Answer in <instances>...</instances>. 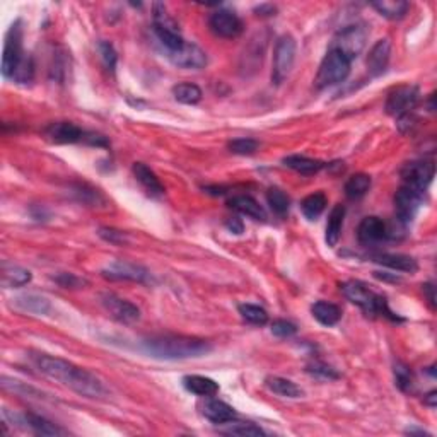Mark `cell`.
<instances>
[{"instance_id":"obj_3","label":"cell","mask_w":437,"mask_h":437,"mask_svg":"<svg viewBox=\"0 0 437 437\" xmlns=\"http://www.w3.org/2000/svg\"><path fill=\"white\" fill-rule=\"evenodd\" d=\"M340 289H342L343 296L350 302L357 304L367 316H388L391 320H400V318L394 316V314L390 311L386 299L379 296V294H376L374 290L369 289L364 282L360 281L343 282L342 286H340Z\"/></svg>"},{"instance_id":"obj_19","label":"cell","mask_w":437,"mask_h":437,"mask_svg":"<svg viewBox=\"0 0 437 437\" xmlns=\"http://www.w3.org/2000/svg\"><path fill=\"white\" fill-rule=\"evenodd\" d=\"M202 415L207 420H210L212 424H225V422H231L236 419V410L231 405H228L225 401L217 400L214 397H207L200 405Z\"/></svg>"},{"instance_id":"obj_35","label":"cell","mask_w":437,"mask_h":437,"mask_svg":"<svg viewBox=\"0 0 437 437\" xmlns=\"http://www.w3.org/2000/svg\"><path fill=\"white\" fill-rule=\"evenodd\" d=\"M371 188V176L362 175H354L352 178H348V182L345 183V195H347L350 200H359L364 195L369 191Z\"/></svg>"},{"instance_id":"obj_41","label":"cell","mask_w":437,"mask_h":437,"mask_svg":"<svg viewBox=\"0 0 437 437\" xmlns=\"http://www.w3.org/2000/svg\"><path fill=\"white\" fill-rule=\"evenodd\" d=\"M394 379H397V386L401 391H410V388H412V371L405 364H394Z\"/></svg>"},{"instance_id":"obj_23","label":"cell","mask_w":437,"mask_h":437,"mask_svg":"<svg viewBox=\"0 0 437 437\" xmlns=\"http://www.w3.org/2000/svg\"><path fill=\"white\" fill-rule=\"evenodd\" d=\"M183 386L190 391V393L197 394V397L207 398V397H216L218 393V385L214 379L205 378V376H185L183 378Z\"/></svg>"},{"instance_id":"obj_25","label":"cell","mask_w":437,"mask_h":437,"mask_svg":"<svg viewBox=\"0 0 437 437\" xmlns=\"http://www.w3.org/2000/svg\"><path fill=\"white\" fill-rule=\"evenodd\" d=\"M343 218H345V207L343 205H335L332 209L328 216L327 222V232H325V239L329 248H335L339 244L340 236H342L343 229Z\"/></svg>"},{"instance_id":"obj_13","label":"cell","mask_w":437,"mask_h":437,"mask_svg":"<svg viewBox=\"0 0 437 437\" xmlns=\"http://www.w3.org/2000/svg\"><path fill=\"white\" fill-rule=\"evenodd\" d=\"M101 274L103 277L110 279V281H130L147 283L149 279H151V274H149L147 268L132 262H124V260L110 263L108 267L103 268Z\"/></svg>"},{"instance_id":"obj_31","label":"cell","mask_w":437,"mask_h":437,"mask_svg":"<svg viewBox=\"0 0 437 437\" xmlns=\"http://www.w3.org/2000/svg\"><path fill=\"white\" fill-rule=\"evenodd\" d=\"M31 272L19 265H3L2 267V286L6 289L22 287L31 282Z\"/></svg>"},{"instance_id":"obj_40","label":"cell","mask_w":437,"mask_h":437,"mask_svg":"<svg viewBox=\"0 0 437 437\" xmlns=\"http://www.w3.org/2000/svg\"><path fill=\"white\" fill-rule=\"evenodd\" d=\"M98 50H99V57H101L105 67L113 72L118 62V57H117V52H114L113 45H111L110 41H101V43L98 45Z\"/></svg>"},{"instance_id":"obj_1","label":"cell","mask_w":437,"mask_h":437,"mask_svg":"<svg viewBox=\"0 0 437 437\" xmlns=\"http://www.w3.org/2000/svg\"><path fill=\"white\" fill-rule=\"evenodd\" d=\"M29 357H31L34 367L41 374L60 383L65 388H71L75 393H79L80 397L99 400V398H105L108 394V390L93 373L68 362V360L41 354V352H33Z\"/></svg>"},{"instance_id":"obj_45","label":"cell","mask_w":437,"mask_h":437,"mask_svg":"<svg viewBox=\"0 0 437 437\" xmlns=\"http://www.w3.org/2000/svg\"><path fill=\"white\" fill-rule=\"evenodd\" d=\"M99 236H101L105 241H108V243H111V244H124V243H126V236L124 235V232L114 231V229L101 228V229H99Z\"/></svg>"},{"instance_id":"obj_2","label":"cell","mask_w":437,"mask_h":437,"mask_svg":"<svg viewBox=\"0 0 437 437\" xmlns=\"http://www.w3.org/2000/svg\"><path fill=\"white\" fill-rule=\"evenodd\" d=\"M142 348L152 357L164 360L197 359L212 352V345L209 342L185 335L151 336L142 342Z\"/></svg>"},{"instance_id":"obj_7","label":"cell","mask_w":437,"mask_h":437,"mask_svg":"<svg viewBox=\"0 0 437 437\" xmlns=\"http://www.w3.org/2000/svg\"><path fill=\"white\" fill-rule=\"evenodd\" d=\"M296 52L297 45L294 36L290 34H283L279 38L277 45L274 50V65H272V82L282 84L283 80L289 77L292 72L294 62H296Z\"/></svg>"},{"instance_id":"obj_16","label":"cell","mask_w":437,"mask_h":437,"mask_svg":"<svg viewBox=\"0 0 437 437\" xmlns=\"http://www.w3.org/2000/svg\"><path fill=\"white\" fill-rule=\"evenodd\" d=\"M45 137L53 144H79V142L87 144L89 132L71 124V121H57L45 128Z\"/></svg>"},{"instance_id":"obj_46","label":"cell","mask_w":437,"mask_h":437,"mask_svg":"<svg viewBox=\"0 0 437 437\" xmlns=\"http://www.w3.org/2000/svg\"><path fill=\"white\" fill-rule=\"evenodd\" d=\"M55 281L59 282L62 287H65V289H77V287H82V286H86V283H87L86 281H82V279L75 277V275H72V274L59 275V277H57Z\"/></svg>"},{"instance_id":"obj_11","label":"cell","mask_w":437,"mask_h":437,"mask_svg":"<svg viewBox=\"0 0 437 437\" xmlns=\"http://www.w3.org/2000/svg\"><path fill=\"white\" fill-rule=\"evenodd\" d=\"M424 203V195L408 186H401L394 195V212L401 225H408Z\"/></svg>"},{"instance_id":"obj_14","label":"cell","mask_w":437,"mask_h":437,"mask_svg":"<svg viewBox=\"0 0 437 437\" xmlns=\"http://www.w3.org/2000/svg\"><path fill=\"white\" fill-rule=\"evenodd\" d=\"M101 304L106 309V313L110 314L113 320H117L118 323L130 325L139 321L140 318V309L135 304H132L130 301L114 296V294L105 292L101 294Z\"/></svg>"},{"instance_id":"obj_43","label":"cell","mask_w":437,"mask_h":437,"mask_svg":"<svg viewBox=\"0 0 437 437\" xmlns=\"http://www.w3.org/2000/svg\"><path fill=\"white\" fill-rule=\"evenodd\" d=\"M75 195H77V198L80 202H84V203H91V205H98L99 203V200H103V197H101V193H99L98 190H94V188H89V186H86V185H77L75 186V191H74Z\"/></svg>"},{"instance_id":"obj_8","label":"cell","mask_w":437,"mask_h":437,"mask_svg":"<svg viewBox=\"0 0 437 437\" xmlns=\"http://www.w3.org/2000/svg\"><path fill=\"white\" fill-rule=\"evenodd\" d=\"M367 28L364 24H348L343 29L336 33L335 40H333L332 48H336L342 52L347 59L355 60L366 48L367 43Z\"/></svg>"},{"instance_id":"obj_32","label":"cell","mask_w":437,"mask_h":437,"mask_svg":"<svg viewBox=\"0 0 437 437\" xmlns=\"http://www.w3.org/2000/svg\"><path fill=\"white\" fill-rule=\"evenodd\" d=\"M225 427H221V432L225 436H241V437H260L265 436L267 432L258 425L251 424V422H225Z\"/></svg>"},{"instance_id":"obj_9","label":"cell","mask_w":437,"mask_h":437,"mask_svg":"<svg viewBox=\"0 0 437 437\" xmlns=\"http://www.w3.org/2000/svg\"><path fill=\"white\" fill-rule=\"evenodd\" d=\"M419 99L420 93L417 86L397 87V89L391 91L388 94V99H386V113L401 120V118L408 117L410 111L417 106Z\"/></svg>"},{"instance_id":"obj_39","label":"cell","mask_w":437,"mask_h":437,"mask_svg":"<svg viewBox=\"0 0 437 437\" xmlns=\"http://www.w3.org/2000/svg\"><path fill=\"white\" fill-rule=\"evenodd\" d=\"M306 371H308L311 376H314L316 379H321V381H333V379L340 378V374L336 373L332 366H328V364H325V362H320V360L309 364Z\"/></svg>"},{"instance_id":"obj_12","label":"cell","mask_w":437,"mask_h":437,"mask_svg":"<svg viewBox=\"0 0 437 437\" xmlns=\"http://www.w3.org/2000/svg\"><path fill=\"white\" fill-rule=\"evenodd\" d=\"M166 57L172 65L186 71H200L207 65V53L198 45L185 41L175 52H166Z\"/></svg>"},{"instance_id":"obj_47","label":"cell","mask_w":437,"mask_h":437,"mask_svg":"<svg viewBox=\"0 0 437 437\" xmlns=\"http://www.w3.org/2000/svg\"><path fill=\"white\" fill-rule=\"evenodd\" d=\"M225 228L231 232H235V235H241V232H243V222H241V218L232 217L225 222Z\"/></svg>"},{"instance_id":"obj_21","label":"cell","mask_w":437,"mask_h":437,"mask_svg":"<svg viewBox=\"0 0 437 437\" xmlns=\"http://www.w3.org/2000/svg\"><path fill=\"white\" fill-rule=\"evenodd\" d=\"M373 260L383 267H388L391 270L405 272V274H415L419 270L417 260H413L408 255H400V253H379L374 255Z\"/></svg>"},{"instance_id":"obj_28","label":"cell","mask_w":437,"mask_h":437,"mask_svg":"<svg viewBox=\"0 0 437 437\" xmlns=\"http://www.w3.org/2000/svg\"><path fill=\"white\" fill-rule=\"evenodd\" d=\"M21 419H22V424L28 425V427L31 429V432H34V434H38V436L65 434V431H62L59 425H55L53 422L47 420L45 417L36 415V413H24V415H21Z\"/></svg>"},{"instance_id":"obj_42","label":"cell","mask_w":437,"mask_h":437,"mask_svg":"<svg viewBox=\"0 0 437 437\" xmlns=\"http://www.w3.org/2000/svg\"><path fill=\"white\" fill-rule=\"evenodd\" d=\"M34 77V64H33V59L31 57H26L24 60H22V64L19 65V68L16 71V74H14V80H17L19 84H28L31 82Z\"/></svg>"},{"instance_id":"obj_37","label":"cell","mask_w":437,"mask_h":437,"mask_svg":"<svg viewBox=\"0 0 437 437\" xmlns=\"http://www.w3.org/2000/svg\"><path fill=\"white\" fill-rule=\"evenodd\" d=\"M237 311H239L241 318H243L246 323L256 325V327H263L268 321V313L262 308V306L248 304L246 302V304H239Z\"/></svg>"},{"instance_id":"obj_6","label":"cell","mask_w":437,"mask_h":437,"mask_svg":"<svg viewBox=\"0 0 437 437\" xmlns=\"http://www.w3.org/2000/svg\"><path fill=\"white\" fill-rule=\"evenodd\" d=\"M26 59V53L22 50V24L21 21L13 22L9 31L6 34V43H3V59H2V75L7 79H13L19 65Z\"/></svg>"},{"instance_id":"obj_44","label":"cell","mask_w":437,"mask_h":437,"mask_svg":"<svg viewBox=\"0 0 437 437\" xmlns=\"http://www.w3.org/2000/svg\"><path fill=\"white\" fill-rule=\"evenodd\" d=\"M297 327L294 323L287 320H277L272 323V333L275 336H281V339H289V336L296 335Z\"/></svg>"},{"instance_id":"obj_10","label":"cell","mask_w":437,"mask_h":437,"mask_svg":"<svg viewBox=\"0 0 437 437\" xmlns=\"http://www.w3.org/2000/svg\"><path fill=\"white\" fill-rule=\"evenodd\" d=\"M436 175V166L431 161H412V163L405 164L401 170V179H403V186L412 188V190L419 191L424 195L427 191L429 185L432 183Z\"/></svg>"},{"instance_id":"obj_34","label":"cell","mask_w":437,"mask_h":437,"mask_svg":"<svg viewBox=\"0 0 437 437\" xmlns=\"http://www.w3.org/2000/svg\"><path fill=\"white\" fill-rule=\"evenodd\" d=\"M172 96L182 105H197L202 101V89L197 84L182 82L172 87Z\"/></svg>"},{"instance_id":"obj_48","label":"cell","mask_w":437,"mask_h":437,"mask_svg":"<svg viewBox=\"0 0 437 437\" xmlns=\"http://www.w3.org/2000/svg\"><path fill=\"white\" fill-rule=\"evenodd\" d=\"M424 294H427L429 297V302H431V306L434 308L436 306V294H434V286L432 283H425L424 286Z\"/></svg>"},{"instance_id":"obj_29","label":"cell","mask_w":437,"mask_h":437,"mask_svg":"<svg viewBox=\"0 0 437 437\" xmlns=\"http://www.w3.org/2000/svg\"><path fill=\"white\" fill-rule=\"evenodd\" d=\"M267 388L272 391V393L279 394L282 398H301L304 394L296 383H292L290 379L281 378V376H268L265 379Z\"/></svg>"},{"instance_id":"obj_5","label":"cell","mask_w":437,"mask_h":437,"mask_svg":"<svg viewBox=\"0 0 437 437\" xmlns=\"http://www.w3.org/2000/svg\"><path fill=\"white\" fill-rule=\"evenodd\" d=\"M152 26H154L157 40L164 47V52H175L185 43L178 22L168 13L164 3L156 2L152 6Z\"/></svg>"},{"instance_id":"obj_30","label":"cell","mask_w":437,"mask_h":437,"mask_svg":"<svg viewBox=\"0 0 437 437\" xmlns=\"http://www.w3.org/2000/svg\"><path fill=\"white\" fill-rule=\"evenodd\" d=\"M371 6H373L383 17L391 19V21L403 19L410 9V3L405 2V0H378V2H373Z\"/></svg>"},{"instance_id":"obj_36","label":"cell","mask_w":437,"mask_h":437,"mask_svg":"<svg viewBox=\"0 0 437 437\" xmlns=\"http://www.w3.org/2000/svg\"><path fill=\"white\" fill-rule=\"evenodd\" d=\"M267 200L270 209L277 214L279 217H286L289 214L290 209V198L287 197L286 191H282L281 188H270L267 191Z\"/></svg>"},{"instance_id":"obj_4","label":"cell","mask_w":437,"mask_h":437,"mask_svg":"<svg viewBox=\"0 0 437 437\" xmlns=\"http://www.w3.org/2000/svg\"><path fill=\"white\" fill-rule=\"evenodd\" d=\"M352 60L347 59L342 52L336 48H329L325 59L321 60L320 68H318L314 86L318 89H328V87L339 86L347 80L350 75Z\"/></svg>"},{"instance_id":"obj_22","label":"cell","mask_w":437,"mask_h":437,"mask_svg":"<svg viewBox=\"0 0 437 437\" xmlns=\"http://www.w3.org/2000/svg\"><path fill=\"white\" fill-rule=\"evenodd\" d=\"M228 205L231 207L232 210L239 212L241 216H246L250 218H255V221H267V212L255 198L250 197V195H236V197L229 198Z\"/></svg>"},{"instance_id":"obj_27","label":"cell","mask_w":437,"mask_h":437,"mask_svg":"<svg viewBox=\"0 0 437 437\" xmlns=\"http://www.w3.org/2000/svg\"><path fill=\"white\" fill-rule=\"evenodd\" d=\"M311 313L314 320L323 325V327H335L340 321V318H342V309L336 304H333V302L327 301L314 302Z\"/></svg>"},{"instance_id":"obj_49","label":"cell","mask_w":437,"mask_h":437,"mask_svg":"<svg viewBox=\"0 0 437 437\" xmlns=\"http://www.w3.org/2000/svg\"><path fill=\"white\" fill-rule=\"evenodd\" d=\"M424 401L429 406H432V408H434V406H436V391H431V393H429L427 397L424 398Z\"/></svg>"},{"instance_id":"obj_24","label":"cell","mask_w":437,"mask_h":437,"mask_svg":"<svg viewBox=\"0 0 437 437\" xmlns=\"http://www.w3.org/2000/svg\"><path fill=\"white\" fill-rule=\"evenodd\" d=\"M14 304H16V308L21 309V311L29 313V314H41V316H43V314H48L50 309H52V306H50L47 297L40 296V294H33V292L17 296L16 299H14Z\"/></svg>"},{"instance_id":"obj_17","label":"cell","mask_w":437,"mask_h":437,"mask_svg":"<svg viewBox=\"0 0 437 437\" xmlns=\"http://www.w3.org/2000/svg\"><path fill=\"white\" fill-rule=\"evenodd\" d=\"M386 236H388V229H386L383 218L371 216L362 218V222L359 224L357 237L360 244H364V246H374V244L381 243Z\"/></svg>"},{"instance_id":"obj_15","label":"cell","mask_w":437,"mask_h":437,"mask_svg":"<svg viewBox=\"0 0 437 437\" xmlns=\"http://www.w3.org/2000/svg\"><path fill=\"white\" fill-rule=\"evenodd\" d=\"M209 26L214 31V34H217L218 38H225V40L237 38L243 33L244 28L239 16L228 9L216 10V13L209 17Z\"/></svg>"},{"instance_id":"obj_20","label":"cell","mask_w":437,"mask_h":437,"mask_svg":"<svg viewBox=\"0 0 437 437\" xmlns=\"http://www.w3.org/2000/svg\"><path fill=\"white\" fill-rule=\"evenodd\" d=\"M132 171H133V176H135L137 182L140 183L142 188H144V190L147 191V193L151 195V197H154V198L163 197V195H164L163 183L159 182V178H157L156 172L152 171L151 168L147 166V164L133 163Z\"/></svg>"},{"instance_id":"obj_26","label":"cell","mask_w":437,"mask_h":437,"mask_svg":"<svg viewBox=\"0 0 437 437\" xmlns=\"http://www.w3.org/2000/svg\"><path fill=\"white\" fill-rule=\"evenodd\" d=\"M283 166H287L289 170L299 172V175H304V176H313L316 172H320L325 168V163L318 159H311V157H306V156H287L282 159Z\"/></svg>"},{"instance_id":"obj_18","label":"cell","mask_w":437,"mask_h":437,"mask_svg":"<svg viewBox=\"0 0 437 437\" xmlns=\"http://www.w3.org/2000/svg\"><path fill=\"white\" fill-rule=\"evenodd\" d=\"M391 59V43L388 38L376 41V45L371 48L367 55V72L371 77H379L386 72Z\"/></svg>"},{"instance_id":"obj_38","label":"cell","mask_w":437,"mask_h":437,"mask_svg":"<svg viewBox=\"0 0 437 437\" xmlns=\"http://www.w3.org/2000/svg\"><path fill=\"white\" fill-rule=\"evenodd\" d=\"M228 147L232 154L251 156L258 151L260 144L255 139H250V137H243V139H235L229 142Z\"/></svg>"},{"instance_id":"obj_33","label":"cell","mask_w":437,"mask_h":437,"mask_svg":"<svg viewBox=\"0 0 437 437\" xmlns=\"http://www.w3.org/2000/svg\"><path fill=\"white\" fill-rule=\"evenodd\" d=\"M325 209H327V197H325V193H321V191L308 195V197L301 202V210L308 221H316V218L325 212Z\"/></svg>"}]
</instances>
